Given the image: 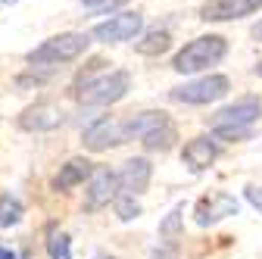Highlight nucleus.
<instances>
[{
    "label": "nucleus",
    "mask_w": 262,
    "mask_h": 259,
    "mask_svg": "<svg viewBox=\"0 0 262 259\" xmlns=\"http://www.w3.org/2000/svg\"><path fill=\"white\" fill-rule=\"evenodd\" d=\"M228 53V41L222 35H200V38H193L187 41L175 59H172V69L181 72V75H190V72H203L209 66H215V62H222Z\"/></svg>",
    "instance_id": "f257e3e1"
},
{
    "label": "nucleus",
    "mask_w": 262,
    "mask_h": 259,
    "mask_svg": "<svg viewBox=\"0 0 262 259\" xmlns=\"http://www.w3.org/2000/svg\"><path fill=\"white\" fill-rule=\"evenodd\" d=\"M91 47V35L84 31H62V35L47 38L41 47L28 50V62L31 66H59V62H72L78 56H84Z\"/></svg>",
    "instance_id": "f03ea898"
},
{
    "label": "nucleus",
    "mask_w": 262,
    "mask_h": 259,
    "mask_svg": "<svg viewBox=\"0 0 262 259\" xmlns=\"http://www.w3.org/2000/svg\"><path fill=\"white\" fill-rule=\"evenodd\" d=\"M128 88H131V75L125 69H116V72H106L100 78L84 81L81 91H78V100L84 106H110V103L122 100L128 94Z\"/></svg>",
    "instance_id": "7ed1b4c3"
},
{
    "label": "nucleus",
    "mask_w": 262,
    "mask_h": 259,
    "mask_svg": "<svg viewBox=\"0 0 262 259\" xmlns=\"http://www.w3.org/2000/svg\"><path fill=\"white\" fill-rule=\"evenodd\" d=\"M228 91H231L228 75H203V78H196V81L172 88V100L175 103H187V106H203V103L222 100Z\"/></svg>",
    "instance_id": "20e7f679"
},
{
    "label": "nucleus",
    "mask_w": 262,
    "mask_h": 259,
    "mask_svg": "<svg viewBox=\"0 0 262 259\" xmlns=\"http://www.w3.org/2000/svg\"><path fill=\"white\" fill-rule=\"evenodd\" d=\"M144 31V16L141 13H116L106 22L94 25L91 38L103 41V44H122V41H135Z\"/></svg>",
    "instance_id": "39448f33"
},
{
    "label": "nucleus",
    "mask_w": 262,
    "mask_h": 259,
    "mask_svg": "<svg viewBox=\"0 0 262 259\" xmlns=\"http://www.w3.org/2000/svg\"><path fill=\"white\" fill-rule=\"evenodd\" d=\"M262 116V103L259 97H244V100L237 103H228L222 106L212 119H209V128L215 132V128H253Z\"/></svg>",
    "instance_id": "423d86ee"
},
{
    "label": "nucleus",
    "mask_w": 262,
    "mask_h": 259,
    "mask_svg": "<svg viewBox=\"0 0 262 259\" xmlns=\"http://www.w3.org/2000/svg\"><path fill=\"white\" fill-rule=\"evenodd\" d=\"M122 141H125V128H122V122L113 119V116H100L97 122H91V125L84 128V138H81V144H84L91 153H103V150H110V147H119Z\"/></svg>",
    "instance_id": "0eeeda50"
},
{
    "label": "nucleus",
    "mask_w": 262,
    "mask_h": 259,
    "mask_svg": "<svg viewBox=\"0 0 262 259\" xmlns=\"http://www.w3.org/2000/svg\"><path fill=\"white\" fill-rule=\"evenodd\" d=\"M237 209H241L237 197H231V193H225V190H215V193H209V197L196 200L193 219H196L200 228H206V225H215V222H222L228 215H237Z\"/></svg>",
    "instance_id": "6e6552de"
},
{
    "label": "nucleus",
    "mask_w": 262,
    "mask_h": 259,
    "mask_svg": "<svg viewBox=\"0 0 262 259\" xmlns=\"http://www.w3.org/2000/svg\"><path fill=\"white\" fill-rule=\"evenodd\" d=\"M119 193V181H116V172L110 169H94L91 172V181H88V190H84V209L88 212H97L110 206V200H116Z\"/></svg>",
    "instance_id": "1a4fd4ad"
},
{
    "label": "nucleus",
    "mask_w": 262,
    "mask_h": 259,
    "mask_svg": "<svg viewBox=\"0 0 262 259\" xmlns=\"http://www.w3.org/2000/svg\"><path fill=\"white\" fill-rule=\"evenodd\" d=\"M262 10V0H209L200 10V19L206 22H231V19H244L250 13Z\"/></svg>",
    "instance_id": "9d476101"
},
{
    "label": "nucleus",
    "mask_w": 262,
    "mask_h": 259,
    "mask_svg": "<svg viewBox=\"0 0 262 259\" xmlns=\"http://www.w3.org/2000/svg\"><path fill=\"white\" fill-rule=\"evenodd\" d=\"M150 178H153V166H150V159H144V156L128 159V163L122 166V172L116 175L119 190H125L128 197H138V193H144L147 184H150Z\"/></svg>",
    "instance_id": "9b49d317"
},
{
    "label": "nucleus",
    "mask_w": 262,
    "mask_h": 259,
    "mask_svg": "<svg viewBox=\"0 0 262 259\" xmlns=\"http://www.w3.org/2000/svg\"><path fill=\"white\" fill-rule=\"evenodd\" d=\"M62 110L53 106V103H35V106H28L22 110L19 116V128L22 132H53V128L62 125Z\"/></svg>",
    "instance_id": "f8f14e48"
},
{
    "label": "nucleus",
    "mask_w": 262,
    "mask_h": 259,
    "mask_svg": "<svg viewBox=\"0 0 262 259\" xmlns=\"http://www.w3.org/2000/svg\"><path fill=\"white\" fill-rule=\"evenodd\" d=\"M181 159H184V166H187L190 172H203V169H209L215 159H219V144H215L212 138L200 135V138H193V141L184 147Z\"/></svg>",
    "instance_id": "ddd939ff"
},
{
    "label": "nucleus",
    "mask_w": 262,
    "mask_h": 259,
    "mask_svg": "<svg viewBox=\"0 0 262 259\" xmlns=\"http://www.w3.org/2000/svg\"><path fill=\"white\" fill-rule=\"evenodd\" d=\"M91 172H94V166L88 163L84 156H72L66 166H59V172L53 178V190H72V187L84 184L91 178Z\"/></svg>",
    "instance_id": "4468645a"
},
{
    "label": "nucleus",
    "mask_w": 262,
    "mask_h": 259,
    "mask_svg": "<svg viewBox=\"0 0 262 259\" xmlns=\"http://www.w3.org/2000/svg\"><path fill=\"white\" fill-rule=\"evenodd\" d=\"M166 122H169V116L162 113V110H147V113H141V116H135V119L122 122V128H125V138H144V135L153 132V128L166 125Z\"/></svg>",
    "instance_id": "2eb2a0df"
},
{
    "label": "nucleus",
    "mask_w": 262,
    "mask_h": 259,
    "mask_svg": "<svg viewBox=\"0 0 262 259\" xmlns=\"http://www.w3.org/2000/svg\"><path fill=\"white\" fill-rule=\"evenodd\" d=\"M172 47V35L166 28H153V31H147V35L135 44V50L141 53V56H159V53H166Z\"/></svg>",
    "instance_id": "dca6fc26"
},
{
    "label": "nucleus",
    "mask_w": 262,
    "mask_h": 259,
    "mask_svg": "<svg viewBox=\"0 0 262 259\" xmlns=\"http://www.w3.org/2000/svg\"><path fill=\"white\" fill-rule=\"evenodd\" d=\"M178 141V132H175V125L172 122H166V125H159V128H153L150 135H144L141 138V144L150 150V153H166V150H172V144Z\"/></svg>",
    "instance_id": "f3484780"
},
{
    "label": "nucleus",
    "mask_w": 262,
    "mask_h": 259,
    "mask_svg": "<svg viewBox=\"0 0 262 259\" xmlns=\"http://www.w3.org/2000/svg\"><path fill=\"white\" fill-rule=\"evenodd\" d=\"M22 200L13 197V193H0V228H13L22 219Z\"/></svg>",
    "instance_id": "a211bd4d"
},
{
    "label": "nucleus",
    "mask_w": 262,
    "mask_h": 259,
    "mask_svg": "<svg viewBox=\"0 0 262 259\" xmlns=\"http://www.w3.org/2000/svg\"><path fill=\"white\" fill-rule=\"evenodd\" d=\"M47 253H50V259H72L69 234H62V231L50 228V234H47Z\"/></svg>",
    "instance_id": "6ab92c4d"
},
{
    "label": "nucleus",
    "mask_w": 262,
    "mask_h": 259,
    "mask_svg": "<svg viewBox=\"0 0 262 259\" xmlns=\"http://www.w3.org/2000/svg\"><path fill=\"white\" fill-rule=\"evenodd\" d=\"M116 212L122 222H131V219H138L141 215V203L138 197H128V193H116Z\"/></svg>",
    "instance_id": "aec40b11"
},
{
    "label": "nucleus",
    "mask_w": 262,
    "mask_h": 259,
    "mask_svg": "<svg viewBox=\"0 0 262 259\" xmlns=\"http://www.w3.org/2000/svg\"><path fill=\"white\" fill-rule=\"evenodd\" d=\"M181 215H184V206L178 203L166 219L159 222V234H162V238H178V231H181Z\"/></svg>",
    "instance_id": "412c9836"
},
{
    "label": "nucleus",
    "mask_w": 262,
    "mask_h": 259,
    "mask_svg": "<svg viewBox=\"0 0 262 259\" xmlns=\"http://www.w3.org/2000/svg\"><path fill=\"white\" fill-rule=\"evenodd\" d=\"M219 141H247L253 135V128H215L212 132Z\"/></svg>",
    "instance_id": "4be33fe9"
},
{
    "label": "nucleus",
    "mask_w": 262,
    "mask_h": 259,
    "mask_svg": "<svg viewBox=\"0 0 262 259\" xmlns=\"http://www.w3.org/2000/svg\"><path fill=\"white\" fill-rule=\"evenodd\" d=\"M81 4L91 10V13H97V16H103V13H110V10H119L125 0H81Z\"/></svg>",
    "instance_id": "5701e85b"
},
{
    "label": "nucleus",
    "mask_w": 262,
    "mask_h": 259,
    "mask_svg": "<svg viewBox=\"0 0 262 259\" xmlns=\"http://www.w3.org/2000/svg\"><path fill=\"white\" fill-rule=\"evenodd\" d=\"M247 200H250V203H253V206H256V209L262 212V187L250 184V187H247Z\"/></svg>",
    "instance_id": "b1692460"
},
{
    "label": "nucleus",
    "mask_w": 262,
    "mask_h": 259,
    "mask_svg": "<svg viewBox=\"0 0 262 259\" xmlns=\"http://www.w3.org/2000/svg\"><path fill=\"white\" fill-rule=\"evenodd\" d=\"M253 38H256V41H259V44H262V19H259V22H256V25H253Z\"/></svg>",
    "instance_id": "393cba45"
},
{
    "label": "nucleus",
    "mask_w": 262,
    "mask_h": 259,
    "mask_svg": "<svg viewBox=\"0 0 262 259\" xmlns=\"http://www.w3.org/2000/svg\"><path fill=\"white\" fill-rule=\"evenodd\" d=\"M0 259H19L13 250H7V247H0Z\"/></svg>",
    "instance_id": "a878e982"
},
{
    "label": "nucleus",
    "mask_w": 262,
    "mask_h": 259,
    "mask_svg": "<svg viewBox=\"0 0 262 259\" xmlns=\"http://www.w3.org/2000/svg\"><path fill=\"white\" fill-rule=\"evenodd\" d=\"M256 75H259V78H262V59H259V66H256Z\"/></svg>",
    "instance_id": "bb28decb"
},
{
    "label": "nucleus",
    "mask_w": 262,
    "mask_h": 259,
    "mask_svg": "<svg viewBox=\"0 0 262 259\" xmlns=\"http://www.w3.org/2000/svg\"><path fill=\"white\" fill-rule=\"evenodd\" d=\"M0 4H16V0H0Z\"/></svg>",
    "instance_id": "cd10ccee"
}]
</instances>
